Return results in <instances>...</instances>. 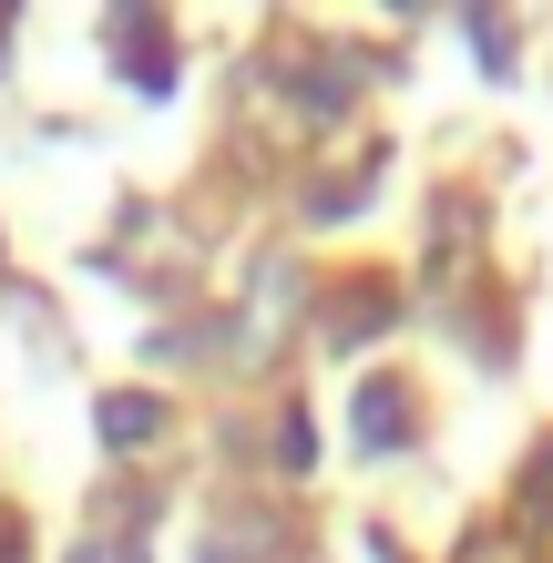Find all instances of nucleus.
<instances>
[{
  "label": "nucleus",
  "mask_w": 553,
  "mask_h": 563,
  "mask_svg": "<svg viewBox=\"0 0 553 563\" xmlns=\"http://www.w3.org/2000/svg\"><path fill=\"white\" fill-rule=\"evenodd\" d=\"M298 328H308V267H298V256H256L246 308H236V328H225V369H236V379H267Z\"/></svg>",
  "instance_id": "nucleus-1"
},
{
  "label": "nucleus",
  "mask_w": 553,
  "mask_h": 563,
  "mask_svg": "<svg viewBox=\"0 0 553 563\" xmlns=\"http://www.w3.org/2000/svg\"><path fill=\"white\" fill-rule=\"evenodd\" d=\"M103 42H113V73L134 82L144 103H165V92H175V31H165V21H144V11H113V31H103Z\"/></svg>",
  "instance_id": "nucleus-2"
},
{
  "label": "nucleus",
  "mask_w": 553,
  "mask_h": 563,
  "mask_svg": "<svg viewBox=\"0 0 553 563\" xmlns=\"http://www.w3.org/2000/svg\"><path fill=\"white\" fill-rule=\"evenodd\" d=\"M165 400H154V389H103V400H92V441H103L113 461H134V451H154L165 441Z\"/></svg>",
  "instance_id": "nucleus-3"
},
{
  "label": "nucleus",
  "mask_w": 553,
  "mask_h": 563,
  "mask_svg": "<svg viewBox=\"0 0 553 563\" xmlns=\"http://www.w3.org/2000/svg\"><path fill=\"white\" fill-rule=\"evenodd\" d=\"M389 308H400L389 277H360V287H339L329 308H318V339H329V349H369L379 328H389Z\"/></svg>",
  "instance_id": "nucleus-4"
},
{
  "label": "nucleus",
  "mask_w": 553,
  "mask_h": 563,
  "mask_svg": "<svg viewBox=\"0 0 553 563\" xmlns=\"http://www.w3.org/2000/svg\"><path fill=\"white\" fill-rule=\"evenodd\" d=\"M360 451H410V379H360Z\"/></svg>",
  "instance_id": "nucleus-5"
},
{
  "label": "nucleus",
  "mask_w": 553,
  "mask_h": 563,
  "mask_svg": "<svg viewBox=\"0 0 553 563\" xmlns=\"http://www.w3.org/2000/svg\"><path fill=\"white\" fill-rule=\"evenodd\" d=\"M349 82H360V62H349V52H318V62H298V113H308V123H339L349 103H360Z\"/></svg>",
  "instance_id": "nucleus-6"
},
{
  "label": "nucleus",
  "mask_w": 553,
  "mask_h": 563,
  "mask_svg": "<svg viewBox=\"0 0 553 563\" xmlns=\"http://www.w3.org/2000/svg\"><path fill=\"white\" fill-rule=\"evenodd\" d=\"M379 175H389V154H369V164H349V175H329V185L308 195V225H349V216H360L369 195H379Z\"/></svg>",
  "instance_id": "nucleus-7"
},
{
  "label": "nucleus",
  "mask_w": 553,
  "mask_h": 563,
  "mask_svg": "<svg viewBox=\"0 0 553 563\" xmlns=\"http://www.w3.org/2000/svg\"><path fill=\"white\" fill-rule=\"evenodd\" d=\"M318 461V430H308V410H277V472H308Z\"/></svg>",
  "instance_id": "nucleus-8"
},
{
  "label": "nucleus",
  "mask_w": 553,
  "mask_h": 563,
  "mask_svg": "<svg viewBox=\"0 0 553 563\" xmlns=\"http://www.w3.org/2000/svg\"><path fill=\"white\" fill-rule=\"evenodd\" d=\"M523 522L553 533V451H533V472H523Z\"/></svg>",
  "instance_id": "nucleus-9"
},
{
  "label": "nucleus",
  "mask_w": 553,
  "mask_h": 563,
  "mask_svg": "<svg viewBox=\"0 0 553 563\" xmlns=\"http://www.w3.org/2000/svg\"><path fill=\"white\" fill-rule=\"evenodd\" d=\"M462 31H472V52H482V73H512V31H502V21H482V11H472Z\"/></svg>",
  "instance_id": "nucleus-10"
},
{
  "label": "nucleus",
  "mask_w": 553,
  "mask_h": 563,
  "mask_svg": "<svg viewBox=\"0 0 553 563\" xmlns=\"http://www.w3.org/2000/svg\"><path fill=\"white\" fill-rule=\"evenodd\" d=\"M62 563H134V543H113V533H82L73 553H62Z\"/></svg>",
  "instance_id": "nucleus-11"
},
{
  "label": "nucleus",
  "mask_w": 553,
  "mask_h": 563,
  "mask_svg": "<svg viewBox=\"0 0 553 563\" xmlns=\"http://www.w3.org/2000/svg\"><path fill=\"white\" fill-rule=\"evenodd\" d=\"M0 52H11V21H0Z\"/></svg>",
  "instance_id": "nucleus-12"
},
{
  "label": "nucleus",
  "mask_w": 553,
  "mask_h": 563,
  "mask_svg": "<svg viewBox=\"0 0 553 563\" xmlns=\"http://www.w3.org/2000/svg\"><path fill=\"white\" fill-rule=\"evenodd\" d=\"M206 563H225V553H215V543H206Z\"/></svg>",
  "instance_id": "nucleus-13"
},
{
  "label": "nucleus",
  "mask_w": 553,
  "mask_h": 563,
  "mask_svg": "<svg viewBox=\"0 0 553 563\" xmlns=\"http://www.w3.org/2000/svg\"><path fill=\"white\" fill-rule=\"evenodd\" d=\"M134 563H144V543H134Z\"/></svg>",
  "instance_id": "nucleus-14"
}]
</instances>
